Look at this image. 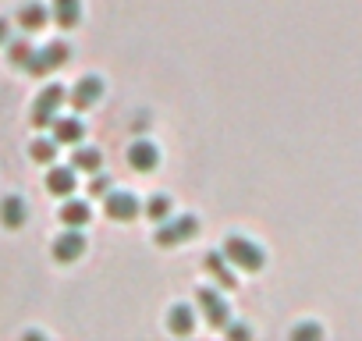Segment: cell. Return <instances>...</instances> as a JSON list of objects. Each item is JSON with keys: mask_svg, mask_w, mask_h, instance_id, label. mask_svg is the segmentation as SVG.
I'll use <instances>...</instances> for the list:
<instances>
[{"mask_svg": "<svg viewBox=\"0 0 362 341\" xmlns=\"http://www.w3.org/2000/svg\"><path fill=\"white\" fill-rule=\"evenodd\" d=\"M224 256L231 260V267L249 270V274L263 270V263H267L263 245H259V242H252V238H245V235H231V238L224 242Z\"/></svg>", "mask_w": 362, "mask_h": 341, "instance_id": "6da1fadb", "label": "cell"}, {"mask_svg": "<svg viewBox=\"0 0 362 341\" xmlns=\"http://www.w3.org/2000/svg\"><path fill=\"white\" fill-rule=\"evenodd\" d=\"M68 57H71V47H68L64 40H54V43H47V47L33 50V57H29L25 71H29V75H36V79H43V75H50V71L64 68V64H68Z\"/></svg>", "mask_w": 362, "mask_h": 341, "instance_id": "7a4b0ae2", "label": "cell"}, {"mask_svg": "<svg viewBox=\"0 0 362 341\" xmlns=\"http://www.w3.org/2000/svg\"><path fill=\"white\" fill-rule=\"evenodd\" d=\"M196 231H199V221H196V217H174V221L167 217V221H160L153 242L163 245V249H174V245H181V242L196 238Z\"/></svg>", "mask_w": 362, "mask_h": 341, "instance_id": "3957f363", "label": "cell"}, {"mask_svg": "<svg viewBox=\"0 0 362 341\" xmlns=\"http://www.w3.org/2000/svg\"><path fill=\"white\" fill-rule=\"evenodd\" d=\"M61 103H64V86L50 82V86H47V89L36 96V103H33V125H36V128L54 125V117H57Z\"/></svg>", "mask_w": 362, "mask_h": 341, "instance_id": "277c9868", "label": "cell"}, {"mask_svg": "<svg viewBox=\"0 0 362 341\" xmlns=\"http://www.w3.org/2000/svg\"><path fill=\"white\" fill-rule=\"evenodd\" d=\"M82 253H86V235H82V228H68V231H61V235L54 238V260H57V263H75Z\"/></svg>", "mask_w": 362, "mask_h": 341, "instance_id": "5b68a950", "label": "cell"}, {"mask_svg": "<svg viewBox=\"0 0 362 341\" xmlns=\"http://www.w3.org/2000/svg\"><path fill=\"white\" fill-rule=\"evenodd\" d=\"M103 210H107L110 221H121V224H124V221H135L142 207H139V200H135L132 192H114V189H110L107 200H103Z\"/></svg>", "mask_w": 362, "mask_h": 341, "instance_id": "8992f818", "label": "cell"}, {"mask_svg": "<svg viewBox=\"0 0 362 341\" xmlns=\"http://www.w3.org/2000/svg\"><path fill=\"white\" fill-rule=\"evenodd\" d=\"M100 96H103V79H100V75H86V79H78L75 89H71V107H75V110H89V107L100 103Z\"/></svg>", "mask_w": 362, "mask_h": 341, "instance_id": "52a82bcc", "label": "cell"}, {"mask_svg": "<svg viewBox=\"0 0 362 341\" xmlns=\"http://www.w3.org/2000/svg\"><path fill=\"white\" fill-rule=\"evenodd\" d=\"M128 163L135 170H142V175H149V170H156V163H160V149L149 139H139V142L128 146Z\"/></svg>", "mask_w": 362, "mask_h": 341, "instance_id": "ba28073f", "label": "cell"}, {"mask_svg": "<svg viewBox=\"0 0 362 341\" xmlns=\"http://www.w3.org/2000/svg\"><path fill=\"white\" fill-rule=\"evenodd\" d=\"M25 221H29V207H25L22 196H4L0 200V224H4L8 231H18Z\"/></svg>", "mask_w": 362, "mask_h": 341, "instance_id": "9c48e42d", "label": "cell"}, {"mask_svg": "<svg viewBox=\"0 0 362 341\" xmlns=\"http://www.w3.org/2000/svg\"><path fill=\"white\" fill-rule=\"evenodd\" d=\"M199 306H203V313H206V320L214 323V327H228V302L221 299V291L217 288H203L199 291Z\"/></svg>", "mask_w": 362, "mask_h": 341, "instance_id": "30bf717a", "label": "cell"}, {"mask_svg": "<svg viewBox=\"0 0 362 341\" xmlns=\"http://www.w3.org/2000/svg\"><path fill=\"white\" fill-rule=\"evenodd\" d=\"M206 274L221 284V288H238V277L231 270V260L224 253H206Z\"/></svg>", "mask_w": 362, "mask_h": 341, "instance_id": "8fae6325", "label": "cell"}, {"mask_svg": "<svg viewBox=\"0 0 362 341\" xmlns=\"http://www.w3.org/2000/svg\"><path fill=\"white\" fill-rule=\"evenodd\" d=\"M50 18L61 29H75L82 22V0H50Z\"/></svg>", "mask_w": 362, "mask_h": 341, "instance_id": "7c38bea8", "label": "cell"}, {"mask_svg": "<svg viewBox=\"0 0 362 341\" xmlns=\"http://www.w3.org/2000/svg\"><path fill=\"white\" fill-rule=\"evenodd\" d=\"M75 185H78V178H75V167H50L47 170V189L54 192V196H71L75 192Z\"/></svg>", "mask_w": 362, "mask_h": 341, "instance_id": "4fadbf2b", "label": "cell"}, {"mask_svg": "<svg viewBox=\"0 0 362 341\" xmlns=\"http://www.w3.org/2000/svg\"><path fill=\"white\" fill-rule=\"evenodd\" d=\"M54 139L61 146H78L86 139V125L78 117H54Z\"/></svg>", "mask_w": 362, "mask_h": 341, "instance_id": "5bb4252c", "label": "cell"}, {"mask_svg": "<svg viewBox=\"0 0 362 341\" xmlns=\"http://www.w3.org/2000/svg\"><path fill=\"white\" fill-rule=\"evenodd\" d=\"M47 18H50V11L40 4V0H29V4L18 8V25H22V33H40V29L47 25Z\"/></svg>", "mask_w": 362, "mask_h": 341, "instance_id": "9a60e30c", "label": "cell"}, {"mask_svg": "<svg viewBox=\"0 0 362 341\" xmlns=\"http://www.w3.org/2000/svg\"><path fill=\"white\" fill-rule=\"evenodd\" d=\"M167 327H170V334H192V327H196V313H192V306L174 302V306L167 309Z\"/></svg>", "mask_w": 362, "mask_h": 341, "instance_id": "2e32d148", "label": "cell"}, {"mask_svg": "<svg viewBox=\"0 0 362 341\" xmlns=\"http://www.w3.org/2000/svg\"><path fill=\"white\" fill-rule=\"evenodd\" d=\"M89 217H93V210H89L86 200H64V207H61V221H64V228H86Z\"/></svg>", "mask_w": 362, "mask_h": 341, "instance_id": "e0dca14e", "label": "cell"}, {"mask_svg": "<svg viewBox=\"0 0 362 341\" xmlns=\"http://www.w3.org/2000/svg\"><path fill=\"white\" fill-rule=\"evenodd\" d=\"M71 167L75 170H89V175H96V170L103 167V153L100 149H93V146H75V156H71Z\"/></svg>", "mask_w": 362, "mask_h": 341, "instance_id": "ac0fdd59", "label": "cell"}, {"mask_svg": "<svg viewBox=\"0 0 362 341\" xmlns=\"http://www.w3.org/2000/svg\"><path fill=\"white\" fill-rule=\"evenodd\" d=\"M33 43L29 40H8V61L15 64V68H25L29 64V57H33Z\"/></svg>", "mask_w": 362, "mask_h": 341, "instance_id": "d6986e66", "label": "cell"}, {"mask_svg": "<svg viewBox=\"0 0 362 341\" xmlns=\"http://www.w3.org/2000/svg\"><path fill=\"white\" fill-rule=\"evenodd\" d=\"M57 139H36L33 146H29V156L36 160V163H54V156H57Z\"/></svg>", "mask_w": 362, "mask_h": 341, "instance_id": "ffe728a7", "label": "cell"}, {"mask_svg": "<svg viewBox=\"0 0 362 341\" xmlns=\"http://www.w3.org/2000/svg\"><path fill=\"white\" fill-rule=\"evenodd\" d=\"M146 217L149 221H167L170 217V196L167 192H156V196H149V203H146Z\"/></svg>", "mask_w": 362, "mask_h": 341, "instance_id": "44dd1931", "label": "cell"}, {"mask_svg": "<svg viewBox=\"0 0 362 341\" xmlns=\"http://www.w3.org/2000/svg\"><path fill=\"white\" fill-rule=\"evenodd\" d=\"M110 192V178L103 175V170H96L93 182H89V196H107Z\"/></svg>", "mask_w": 362, "mask_h": 341, "instance_id": "7402d4cb", "label": "cell"}, {"mask_svg": "<svg viewBox=\"0 0 362 341\" xmlns=\"http://www.w3.org/2000/svg\"><path fill=\"white\" fill-rule=\"evenodd\" d=\"M291 334H295V337H320V327H316V323H298Z\"/></svg>", "mask_w": 362, "mask_h": 341, "instance_id": "603a6c76", "label": "cell"}, {"mask_svg": "<svg viewBox=\"0 0 362 341\" xmlns=\"http://www.w3.org/2000/svg\"><path fill=\"white\" fill-rule=\"evenodd\" d=\"M8 40H11V25L8 18H0V47H8Z\"/></svg>", "mask_w": 362, "mask_h": 341, "instance_id": "cb8c5ba5", "label": "cell"}, {"mask_svg": "<svg viewBox=\"0 0 362 341\" xmlns=\"http://www.w3.org/2000/svg\"><path fill=\"white\" fill-rule=\"evenodd\" d=\"M228 334H231V337H245V334H249V327H245V323H231V327H228Z\"/></svg>", "mask_w": 362, "mask_h": 341, "instance_id": "d4e9b609", "label": "cell"}]
</instances>
